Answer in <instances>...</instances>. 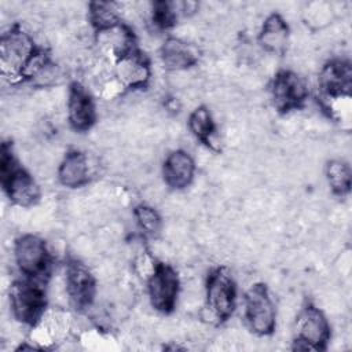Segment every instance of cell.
<instances>
[{
    "mask_svg": "<svg viewBox=\"0 0 352 352\" xmlns=\"http://www.w3.org/2000/svg\"><path fill=\"white\" fill-rule=\"evenodd\" d=\"M50 59V54L34 43L33 36L22 25L14 23L1 34V76L10 82H30Z\"/></svg>",
    "mask_w": 352,
    "mask_h": 352,
    "instance_id": "1",
    "label": "cell"
},
{
    "mask_svg": "<svg viewBox=\"0 0 352 352\" xmlns=\"http://www.w3.org/2000/svg\"><path fill=\"white\" fill-rule=\"evenodd\" d=\"M0 182L4 194L16 206L30 208L40 201V187L15 157L11 142L1 143Z\"/></svg>",
    "mask_w": 352,
    "mask_h": 352,
    "instance_id": "2",
    "label": "cell"
},
{
    "mask_svg": "<svg viewBox=\"0 0 352 352\" xmlns=\"http://www.w3.org/2000/svg\"><path fill=\"white\" fill-rule=\"evenodd\" d=\"M45 282L32 278H22L12 282L10 287V308L16 322L34 327L47 314Z\"/></svg>",
    "mask_w": 352,
    "mask_h": 352,
    "instance_id": "3",
    "label": "cell"
},
{
    "mask_svg": "<svg viewBox=\"0 0 352 352\" xmlns=\"http://www.w3.org/2000/svg\"><path fill=\"white\" fill-rule=\"evenodd\" d=\"M14 260L25 278L45 282L51 274L54 257L43 238L23 234L14 242Z\"/></svg>",
    "mask_w": 352,
    "mask_h": 352,
    "instance_id": "4",
    "label": "cell"
},
{
    "mask_svg": "<svg viewBox=\"0 0 352 352\" xmlns=\"http://www.w3.org/2000/svg\"><path fill=\"white\" fill-rule=\"evenodd\" d=\"M206 309L223 323L231 318L236 307V283L227 267H214L209 271L205 282Z\"/></svg>",
    "mask_w": 352,
    "mask_h": 352,
    "instance_id": "5",
    "label": "cell"
},
{
    "mask_svg": "<svg viewBox=\"0 0 352 352\" xmlns=\"http://www.w3.org/2000/svg\"><path fill=\"white\" fill-rule=\"evenodd\" d=\"M331 337L326 315L312 302L305 304L294 323L293 348L297 351H324Z\"/></svg>",
    "mask_w": 352,
    "mask_h": 352,
    "instance_id": "6",
    "label": "cell"
},
{
    "mask_svg": "<svg viewBox=\"0 0 352 352\" xmlns=\"http://www.w3.org/2000/svg\"><path fill=\"white\" fill-rule=\"evenodd\" d=\"M243 318L249 330L258 337H267L275 331L276 309L265 283H254L246 292Z\"/></svg>",
    "mask_w": 352,
    "mask_h": 352,
    "instance_id": "7",
    "label": "cell"
},
{
    "mask_svg": "<svg viewBox=\"0 0 352 352\" xmlns=\"http://www.w3.org/2000/svg\"><path fill=\"white\" fill-rule=\"evenodd\" d=\"M180 292V278L170 265L157 261L147 276V294L151 307L160 314H172Z\"/></svg>",
    "mask_w": 352,
    "mask_h": 352,
    "instance_id": "8",
    "label": "cell"
},
{
    "mask_svg": "<svg viewBox=\"0 0 352 352\" xmlns=\"http://www.w3.org/2000/svg\"><path fill=\"white\" fill-rule=\"evenodd\" d=\"M271 102L280 114L301 109L309 95L307 81L293 70H278L270 82Z\"/></svg>",
    "mask_w": 352,
    "mask_h": 352,
    "instance_id": "9",
    "label": "cell"
},
{
    "mask_svg": "<svg viewBox=\"0 0 352 352\" xmlns=\"http://www.w3.org/2000/svg\"><path fill=\"white\" fill-rule=\"evenodd\" d=\"M66 294L76 311H87L95 301L96 279L91 270L78 260H69L65 268Z\"/></svg>",
    "mask_w": 352,
    "mask_h": 352,
    "instance_id": "10",
    "label": "cell"
},
{
    "mask_svg": "<svg viewBox=\"0 0 352 352\" xmlns=\"http://www.w3.org/2000/svg\"><path fill=\"white\" fill-rule=\"evenodd\" d=\"M318 85L326 106L349 99L352 88L351 63L344 59H331L319 72Z\"/></svg>",
    "mask_w": 352,
    "mask_h": 352,
    "instance_id": "11",
    "label": "cell"
},
{
    "mask_svg": "<svg viewBox=\"0 0 352 352\" xmlns=\"http://www.w3.org/2000/svg\"><path fill=\"white\" fill-rule=\"evenodd\" d=\"M114 77L121 89L144 88L151 77L150 60L138 47L114 60Z\"/></svg>",
    "mask_w": 352,
    "mask_h": 352,
    "instance_id": "12",
    "label": "cell"
},
{
    "mask_svg": "<svg viewBox=\"0 0 352 352\" xmlns=\"http://www.w3.org/2000/svg\"><path fill=\"white\" fill-rule=\"evenodd\" d=\"M67 121L73 131L82 133L89 131L98 118L95 100L81 82L73 81L67 91Z\"/></svg>",
    "mask_w": 352,
    "mask_h": 352,
    "instance_id": "13",
    "label": "cell"
},
{
    "mask_svg": "<svg viewBox=\"0 0 352 352\" xmlns=\"http://www.w3.org/2000/svg\"><path fill=\"white\" fill-rule=\"evenodd\" d=\"M195 175V162L184 150L169 153L162 164V177L165 184L172 190L187 188Z\"/></svg>",
    "mask_w": 352,
    "mask_h": 352,
    "instance_id": "14",
    "label": "cell"
},
{
    "mask_svg": "<svg viewBox=\"0 0 352 352\" xmlns=\"http://www.w3.org/2000/svg\"><path fill=\"white\" fill-rule=\"evenodd\" d=\"M160 58L166 70L182 72L198 63L199 55L194 45L179 37H168L161 48Z\"/></svg>",
    "mask_w": 352,
    "mask_h": 352,
    "instance_id": "15",
    "label": "cell"
},
{
    "mask_svg": "<svg viewBox=\"0 0 352 352\" xmlns=\"http://www.w3.org/2000/svg\"><path fill=\"white\" fill-rule=\"evenodd\" d=\"M58 182L66 188H80L89 182V164L87 155L76 148L69 150L59 166H58Z\"/></svg>",
    "mask_w": 352,
    "mask_h": 352,
    "instance_id": "16",
    "label": "cell"
},
{
    "mask_svg": "<svg viewBox=\"0 0 352 352\" xmlns=\"http://www.w3.org/2000/svg\"><path fill=\"white\" fill-rule=\"evenodd\" d=\"M290 29L283 16L278 12L270 14L260 29L258 43L260 45L272 54H283L289 43Z\"/></svg>",
    "mask_w": 352,
    "mask_h": 352,
    "instance_id": "17",
    "label": "cell"
},
{
    "mask_svg": "<svg viewBox=\"0 0 352 352\" xmlns=\"http://www.w3.org/2000/svg\"><path fill=\"white\" fill-rule=\"evenodd\" d=\"M188 129L197 140L210 150H217L213 142L216 135V124L209 109L204 104L195 107L188 116Z\"/></svg>",
    "mask_w": 352,
    "mask_h": 352,
    "instance_id": "18",
    "label": "cell"
},
{
    "mask_svg": "<svg viewBox=\"0 0 352 352\" xmlns=\"http://www.w3.org/2000/svg\"><path fill=\"white\" fill-rule=\"evenodd\" d=\"M88 21L95 33L107 30L122 23L118 8L114 3L92 1L88 4Z\"/></svg>",
    "mask_w": 352,
    "mask_h": 352,
    "instance_id": "19",
    "label": "cell"
},
{
    "mask_svg": "<svg viewBox=\"0 0 352 352\" xmlns=\"http://www.w3.org/2000/svg\"><path fill=\"white\" fill-rule=\"evenodd\" d=\"M324 173L333 194L338 197H344L349 192L351 183H352V173L346 162L341 160H331L326 164Z\"/></svg>",
    "mask_w": 352,
    "mask_h": 352,
    "instance_id": "20",
    "label": "cell"
},
{
    "mask_svg": "<svg viewBox=\"0 0 352 352\" xmlns=\"http://www.w3.org/2000/svg\"><path fill=\"white\" fill-rule=\"evenodd\" d=\"M133 217L139 230L147 236H157L162 228V219L160 213L150 205L140 204L133 209Z\"/></svg>",
    "mask_w": 352,
    "mask_h": 352,
    "instance_id": "21",
    "label": "cell"
},
{
    "mask_svg": "<svg viewBox=\"0 0 352 352\" xmlns=\"http://www.w3.org/2000/svg\"><path fill=\"white\" fill-rule=\"evenodd\" d=\"M177 3L169 1H154L151 4V21L158 29H169L175 26L179 12Z\"/></svg>",
    "mask_w": 352,
    "mask_h": 352,
    "instance_id": "22",
    "label": "cell"
}]
</instances>
